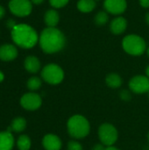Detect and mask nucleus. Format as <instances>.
<instances>
[{"label": "nucleus", "mask_w": 149, "mask_h": 150, "mask_svg": "<svg viewBox=\"0 0 149 150\" xmlns=\"http://www.w3.org/2000/svg\"><path fill=\"white\" fill-rule=\"evenodd\" d=\"M39 41L45 53L54 54L65 47L66 38L61 30L55 27H47L41 32Z\"/></svg>", "instance_id": "f257e3e1"}, {"label": "nucleus", "mask_w": 149, "mask_h": 150, "mask_svg": "<svg viewBox=\"0 0 149 150\" xmlns=\"http://www.w3.org/2000/svg\"><path fill=\"white\" fill-rule=\"evenodd\" d=\"M11 39L16 45L22 48H32L39 41L36 31L26 24L16 25L11 29Z\"/></svg>", "instance_id": "f03ea898"}, {"label": "nucleus", "mask_w": 149, "mask_h": 150, "mask_svg": "<svg viewBox=\"0 0 149 150\" xmlns=\"http://www.w3.org/2000/svg\"><path fill=\"white\" fill-rule=\"evenodd\" d=\"M68 134L76 140L85 138L90 131L89 120L80 114H76L70 117L67 123Z\"/></svg>", "instance_id": "7ed1b4c3"}, {"label": "nucleus", "mask_w": 149, "mask_h": 150, "mask_svg": "<svg viewBox=\"0 0 149 150\" xmlns=\"http://www.w3.org/2000/svg\"><path fill=\"white\" fill-rule=\"evenodd\" d=\"M124 50L131 55H141L147 49V45L143 38L136 34L126 36L122 41Z\"/></svg>", "instance_id": "20e7f679"}, {"label": "nucleus", "mask_w": 149, "mask_h": 150, "mask_svg": "<svg viewBox=\"0 0 149 150\" xmlns=\"http://www.w3.org/2000/svg\"><path fill=\"white\" fill-rule=\"evenodd\" d=\"M42 79L49 84L56 85L64 79V71L57 64L50 63L46 65L41 71Z\"/></svg>", "instance_id": "39448f33"}, {"label": "nucleus", "mask_w": 149, "mask_h": 150, "mask_svg": "<svg viewBox=\"0 0 149 150\" xmlns=\"http://www.w3.org/2000/svg\"><path fill=\"white\" fill-rule=\"evenodd\" d=\"M119 137L116 127L110 123H104L98 128V138L106 147L113 146Z\"/></svg>", "instance_id": "423d86ee"}, {"label": "nucleus", "mask_w": 149, "mask_h": 150, "mask_svg": "<svg viewBox=\"0 0 149 150\" xmlns=\"http://www.w3.org/2000/svg\"><path fill=\"white\" fill-rule=\"evenodd\" d=\"M9 9L15 16L25 17L31 13L32 5L30 0H11Z\"/></svg>", "instance_id": "0eeeda50"}, {"label": "nucleus", "mask_w": 149, "mask_h": 150, "mask_svg": "<svg viewBox=\"0 0 149 150\" xmlns=\"http://www.w3.org/2000/svg\"><path fill=\"white\" fill-rule=\"evenodd\" d=\"M21 106L27 111H36L42 105L41 97L34 92H28L24 94L20 98Z\"/></svg>", "instance_id": "6e6552de"}, {"label": "nucleus", "mask_w": 149, "mask_h": 150, "mask_svg": "<svg viewBox=\"0 0 149 150\" xmlns=\"http://www.w3.org/2000/svg\"><path fill=\"white\" fill-rule=\"evenodd\" d=\"M130 90L136 94H143L149 91V78L147 76H135L129 82Z\"/></svg>", "instance_id": "1a4fd4ad"}, {"label": "nucleus", "mask_w": 149, "mask_h": 150, "mask_svg": "<svg viewBox=\"0 0 149 150\" xmlns=\"http://www.w3.org/2000/svg\"><path fill=\"white\" fill-rule=\"evenodd\" d=\"M126 0H105L104 6L107 12L113 15H119L126 10Z\"/></svg>", "instance_id": "9d476101"}, {"label": "nucleus", "mask_w": 149, "mask_h": 150, "mask_svg": "<svg viewBox=\"0 0 149 150\" xmlns=\"http://www.w3.org/2000/svg\"><path fill=\"white\" fill-rule=\"evenodd\" d=\"M42 145L46 150H61L62 142L56 134H48L44 136L42 140Z\"/></svg>", "instance_id": "9b49d317"}, {"label": "nucleus", "mask_w": 149, "mask_h": 150, "mask_svg": "<svg viewBox=\"0 0 149 150\" xmlns=\"http://www.w3.org/2000/svg\"><path fill=\"white\" fill-rule=\"evenodd\" d=\"M18 56V49L11 44H5L0 47V60L4 62L13 61Z\"/></svg>", "instance_id": "f8f14e48"}, {"label": "nucleus", "mask_w": 149, "mask_h": 150, "mask_svg": "<svg viewBox=\"0 0 149 150\" xmlns=\"http://www.w3.org/2000/svg\"><path fill=\"white\" fill-rule=\"evenodd\" d=\"M126 26H127L126 19L123 17H118L111 22L110 29L113 34L119 35V34L123 33L126 31Z\"/></svg>", "instance_id": "ddd939ff"}, {"label": "nucleus", "mask_w": 149, "mask_h": 150, "mask_svg": "<svg viewBox=\"0 0 149 150\" xmlns=\"http://www.w3.org/2000/svg\"><path fill=\"white\" fill-rule=\"evenodd\" d=\"M14 146V138L11 132H0V150H11Z\"/></svg>", "instance_id": "4468645a"}, {"label": "nucleus", "mask_w": 149, "mask_h": 150, "mask_svg": "<svg viewBox=\"0 0 149 150\" xmlns=\"http://www.w3.org/2000/svg\"><path fill=\"white\" fill-rule=\"evenodd\" d=\"M24 66L25 69L29 72V73H37L40 69V60L32 55L27 56L24 62Z\"/></svg>", "instance_id": "2eb2a0df"}, {"label": "nucleus", "mask_w": 149, "mask_h": 150, "mask_svg": "<svg viewBox=\"0 0 149 150\" xmlns=\"http://www.w3.org/2000/svg\"><path fill=\"white\" fill-rule=\"evenodd\" d=\"M44 20L48 27H55L60 20L59 13L55 10H48L45 13Z\"/></svg>", "instance_id": "dca6fc26"}, {"label": "nucleus", "mask_w": 149, "mask_h": 150, "mask_svg": "<svg viewBox=\"0 0 149 150\" xmlns=\"http://www.w3.org/2000/svg\"><path fill=\"white\" fill-rule=\"evenodd\" d=\"M105 83L106 84L112 89H117L119 87H120L122 85L123 80L121 78V76L116 73H111L109 74L106 78H105Z\"/></svg>", "instance_id": "f3484780"}, {"label": "nucleus", "mask_w": 149, "mask_h": 150, "mask_svg": "<svg viewBox=\"0 0 149 150\" xmlns=\"http://www.w3.org/2000/svg\"><path fill=\"white\" fill-rule=\"evenodd\" d=\"M96 1L95 0H79L77 3V9L84 13H88L92 11L96 8Z\"/></svg>", "instance_id": "a211bd4d"}, {"label": "nucleus", "mask_w": 149, "mask_h": 150, "mask_svg": "<svg viewBox=\"0 0 149 150\" xmlns=\"http://www.w3.org/2000/svg\"><path fill=\"white\" fill-rule=\"evenodd\" d=\"M11 130L16 132V133H20L22 131H24L26 127V120L24 118L21 117H18L16 119H14L11 124Z\"/></svg>", "instance_id": "6ab92c4d"}, {"label": "nucleus", "mask_w": 149, "mask_h": 150, "mask_svg": "<svg viewBox=\"0 0 149 150\" xmlns=\"http://www.w3.org/2000/svg\"><path fill=\"white\" fill-rule=\"evenodd\" d=\"M31 145H32L31 139L29 138V136L25 134L19 136L17 141V146L19 150H29L31 149Z\"/></svg>", "instance_id": "aec40b11"}, {"label": "nucleus", "mask_w": 149, "mask_h": 150, "mask_svg": "<svg viewBox=\"0 0 149 150\" xmlns=\"http://www.w3.org/2000/svg\"><path fill=\"white\" fill-rule=\"evenodd\" d=\"M41 83H42V82H41L40 78L37 77V76H32L28 79L26 85L30 91H37L40 88Z\"/></svg>", "instance_id": "412c9836"}, {"label": "nucleus", "mask_w": 149, "mask_h": 150, "mask_svg": "<svg viewBox=\"0 0 149 150\" xmlns=\"http://www.w3.org/2000/svg\"><path fill=\"white\" fill-rule=\"evenodd\" d=\"M94 20L97 25H104L108 22L109 16L106 11H99L96 14Z\"/></svg>", "instance_id": "4be33fe9"}, {"label": "nucleus", "mask_w": 149, "mask_h": 150, "mask_svg": "<svg viewBox=\"0 0 149 150\" xmlns=\"http://www.w3.org/2000/svg\"><path fill=\"white\" fill-rule=\"evenodd\" d=\"M69 0H49L50 4L54 7V8H61L64 7Z\"/></svg>", "instance_id": "5701e85b"}, {"label": "nucleus", "mask_w": 149, "mask_h": 150, "mask_svg": "<svg viewBox=\"0 0 149 150\" xmlns=\"http://www.w3.org/2000/svg\"><path fill=\"white\" fill-rule=\"evenodd\" d=\"M68 150H83V146L76 141H70L68 143Z\"/></svg>", "instance_id": "b1692460"}, {"label": "nucleus", "mask_w": 149, "mask_h": 150, "mask_svg": "<svg viewBox=\"0 0 149 150\" xmlns=\"http://www.w3.org/2000/svg\"><path fill=\"white\" fill-rule=\"evenodd\" d=\"M120 98L124 101H130L131 98H132V95H131L130 91H128L126 90H123L120 92Z\"/></svg>", "instance_id": "393cba45"}, {"label": "nucleus", "mask_w": 149, "mask_h": 150, "mask_svg": "<svg viewBox=\"0 0 149 150\" xmlns=\"http://www.w3.org/2000/svg\"><path fill=\"white\" fill-rule=\"evenodd\" d=\"M91 150H105V145H104V144L98 143V144H96V145L92 148V149Z\"/></svg>", "instance_id": "a878e982"}, {"label": "nucleus", "mask_w": 149, "mask_h": 150, "mask_svg": "<svg viewBox=\"0 0 149 150\" xmlns=\"http://www.w3.org/2000/svg\"><path fill=\"white\" fill-rule=\"evenodd\" d=\"M16 25H17V24L14 22V20H13V19H9V20L7 21V27H8V28L12 29Z\"/></svg>", "instance_id": "bb28decb"}, {"label": "nucleus", "mask_w": 149, "mask_h": 150, "mask_svg": "<svg viewBox=\"0 0 149 150\" xmlns=\"http://www.w3.org/2000/svg\"><path fill=\"white\" fill-rule=\"evenodd\" d=\"M140 4L144 8H149V0H140Z\"/></svg>", "instance_id": "cd10ccee"}, {"label": "nucleus", "mask_w": 149, "mask_h": 150, "mask_svg": "<svg viewBox=\"0 0 149 150\" xmlns=\"http://www.w3.org/2000/svg\"><path fill=\"white\" fill-rule=\"evenodd\" d=\"M4 14H5V10L2 5H0V19L4 18Z\"/></svg>", "instance_id": "c85d7f7f"}, {"label": "nucleus", "mask_w": 149, "mask_h": 150, "mask_svg": "<svg viewBox=\"0 0 149 150\" xmlns=\"http://www.w3.org/2000/svg\"><path fill=\"white\" fill-rule=\"evenodd\" d=\"M31 2L34 4H40L44 2V0H31Z\"/></svg>", "instance_id": "c756f323"}, {"label": "nucleus", "mask_w": 149, "mask_h": 150, "mask_svg": "<svg viewBox=\"0 0 149 150\" xmlns=\"http://www.w3.org/2000/svg\"><path fill=\"white\" fill-rule=\"evenodd\" d=\"M105 150H119L118 148L114 147V146H109V147H106Z\"/></svg>", "instance_id": "7c9ffc66"}, {"label": "nucleus", "mask_w": 149, "mask_h": 150, "mask_svg": "<svg viewBox=\"0 0 149 150\" xmlns=\"http://www.w3.org/2000/svg\"><path fill=\"white\" fill-rule=\"evenodd\" d=\"M4 79V75L2 71H0V83H2Z\"/></svg>", "instance_id": "2f4dec72"}, {"label": "nucleus", "mask_w": 149, "mask_h": 150, "mask_svg": "<svg viewBox=\"0 0 149 150\" xmlns=\"http://www.w3.org/2000/svg\"><path fill=\"white\" fill-rule=\"evenodd\" d=\"M145 19H146V22H147V24L149 25V12H148L147 14H146V18H145Z\"/></svg>", "instance_id": "473e14b6"}, {"label": "nucleus", "mask_w": 149, "mask_h": 150, "mask_svg": "<svg viewBox=\"0 0 149 150\" xmlns=\"http://www.w3.org/2000/svg\"><path fill=\"white\" fill-rule=\"evenodd\" d=\"M146 75H147V76L149 78V65L147 67V69H146Z\"/></svg>", "instance_id": "72a5a7b5"}, {"label": "nucleus", "mask_w": 149, "mask_h": 150, "mask_svg": "<svg viewBox=\"0 0 149 150\" xmlns=\"http://www.w3.org/2000/svg\"><path fill=\"white\" fill-rule=\"evenodd\" d=\"M147 54H148V56L149 57V47L147 49Z\"/></svg>", "instance_id": "f704fd0d"}, {"label": "nucleus", "mask_w": 149, "mask_h": 150, "mask_svg": "<svg viewBox=\"0 0 149 150\" xmlns=\"http://www.w3.org/2000/svg\"><path fill=\"white\" fill-rule=\"evenodd\" d=\"M148 141H149V133H148Z\"/></svg>", "instance_id": "c9c22d12"}, {"label": "nucleus", "mask_w": 149, "mask_h": 150, "mask_svg": "<svg viewBox=\"0 0 149 150\" xmlns=\"http://www.w3.org/2000/svg\"><path fill=\"white\" fill-rule=\"evenodd\" d=\"M148 96H149V91H148Z\"/></svg>", "instance_id": "e433bc0d"}]
</instances>
